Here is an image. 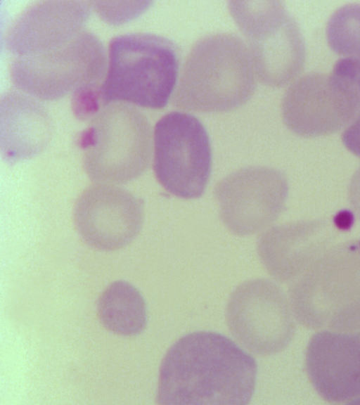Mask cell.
Returning <instances> with one entry per match:
<instances>
[{
    "mask_svg": "<svg viewBox=\"0 0 360 405\" xmlns=\"http://www.w3.org/2000/svg\"><path fill=\"white\" fill-rule=\"evenodd\" d=\"M255 359L226 336L198 331L168 349L160 368V405H245L253 394Z\"/></svg>",
    "mask_w": 360,
    "mask_h": 405,
    "instance_id": "cell-1",
    "label": "cell"
},
{
    "mask_svg": "<svg viewBox=\"0 0 360 405\" xmlns=\"http://www.w3.org/2000/svg\"><path fill=\"white\" fill-rule=\"evenodd\" d=\"M256 77L248 47L241 38L231 33L209 34L192 47L172 103L186 111H229L249 101Z\"/></svg>",
    "mask_w": 360,
    "mask_h": 405,
    "instance_id": "cell-2",
    "label": "cell"
},
{
    "mask_svg": "<svg viewBox=\"0 0 360 405\" xmlns=\"http://www.w3.org/2000/svg\"><path fill=\"white\" fill-rule=\"evenodd\" d=\"M179 60L176 45L164 37L130 33L114 37L101 86L102 105L121 102L164 108L174 91Z\"/></svg>",
    "mask_w": 360,
    "mask_h": 405,
    "instance_id": "cell-3",
    "label": "cell"
},
{
    "mask_svg": "<svg viewBox=\"0 0 360 405\" xmlns=\"http://www.w3.org/2000/svg\"><path fill=\"white\" fill-rule=\"evenodd\" d=\"M90 120L79 144L92 181L123 184L146 170L152 150L151 130L141 111L131 104L110 103Z\"/></svg>",
    "mask_w": 360,
    "mask_h": 405,
    "instance_id": "cell-4",
    "label": "cell"
},
{
    "mask_svg": "<svg viewBox=\"0 0 360 405\" xmlns=\"http://www.w3.org/2000/svg\"><path fill=\"white\" fill-rule=\"evenodd\" d=\"M229 12L248 40L256 76L265 85L283 86L302 71L304 40L294 18L276 0L229 2Z\"/></svg>",
    "mask_w": 360,
    "mask_h": 405,
    "instance_id": "cell-5",
    "label": "cell"
},
{
    "mask_svg": "<svg viewBox=\"0 0 360 405\" xmlns=\"http://www.w3.org/2000/svg\"><path fill=\"white\" fill-rule=\"evenodd\" d=\"M107 64L101 40L84 30L53 49L15 57L10 75L18 90L39 100H55L81 87L101 86Z\"/></svg>",
    "mask_w": 360,
    "mask_h": 405,
    "instance_id": "cell-6",
    "label": "cell"
},
{
    "mask_svg": "<svg viewBox=\"0 0 360 405\" xmlns=\"http://www.w3.org/2000/svg\"><path fill=\"white\" fill-rule=\"evenodd\" d=\"M360 299V239L330 248L291 283L289 302L302 326L320 330Z\"/></svg>",
    "mask_w": 360,
    "mask_h": 405,
    "instance_id": "cell-7",
    "label": "cell"
},
{
    "mask_svg": "<svg viewBox=\"0 0 360 405\" xmlns=\"http://www.w3.org/2000/svg\"><path fill=\"white\" fill-rule=\"evenodd\" d=\"M360 105V91L348 71L336 62L330 75L309 73L286 90L281 113L286 127L302 137H316L346 128Z\"/></svg>",
    "mask_w": 360,
    "mask_h": 405,
    "instance_id": "cell-8",
    "label": "cell"
},
{
    "mask_svg": "<svg viewBox=\"0 0 360 405\" xmlns=\"http://www.w3.org/2000/svg\"><path fill=\"white\" fill-rule=\"evenodd\" d=\"M153 169L162 187L176 197L194 199L205 192L212 150L202 122L185 112L162 117L154 129Z\"/></svg>",
    "mask_w": 360,
    "mask_h": 405,
    "instance_id": "cell-9",
    "label": "cell"
},
{
    "mask_svg": "<svg viewBox=\"0 0 360 405\" xmlns=\"http://www.w3.org/2000/svg\"><path fill=\"white\" fill-rule=\"evenodd\" d=\"M309 340L306 369L316 392L341 403L360 397V299L334 314Z\"/></svg>",
    "mask_w": 360,
    "mask_h": 405,
    "instance_id": "cell-10",
    "label": "cell"
},
{
    "mask_svg": "<svg viewBox=\"0 0 360 405\" xmlns=\"http://www.w3.org/2000/svg\"><path fill=\"white\" fill-rule=\"evenodd\" d=\"M226 318L233 336L258 355L283 351L295 333V316L288 297L275 283L264 278L247 281L233 290Z\"/></svg>",
    "mask_w": 360,
    "mask_h": 405,
    "instance_id": "cell-11",
    "label": "cell"
},
{
    "mask_svg": "<svg viewBox=\"0 0 360 405\" xmlns=\"http://www.w3.org/2000/svg\"><path fill=\"white\" fill-rule=\"evenodd\" d=\"M288 184L280 170L249 167L237 170L215 186L220 218L237 236H249L271 225L285 208Z\"/></svg>",
    "mask_w": 360,
    "mask_h": 405,
    "instance_id": "cell-12",
    "label": "cell"
},
{
    "mask_svg": "<svg viewBox=\"0 0 360 405\" xmlns=\"http://www.w3.org/2000/svg\"><path fill=\"white\" fill-rule=\"evenodd\" d=\"M77 231L91 248L112 251L130 243L143 221V202L127 190L108 184L89 187L76 202Z\"/></svg>",
    "mask_w": 360,
    "mask_h": 405,
    "instance_id": "cell-13",
    "label": "cell"
},
{
    "mask_svg": "<svg viewBox=\"0 0 360 405\" xmlns=\"http://www.w3.org/2000/svg\"><path fill=\"white\" fill-rule=\"evenodd\" d=\"M338 235L336 226L322 219L275 226L259 236L258 255L273 278L292 283L333 246Z\"/></svg>",
    "mask_w": 360,
    "mask_h": 405,
    "instance_id": "cell-14",
    "label": "cell"
},
{
    "mask_svg": "<svg viewBox=\"0 0 360 405\" xmlns=\"http://www.w3.org/2000/svg\"><path fill=\"white\" fill-rule=\"evenodd\" d=\"M92 4L85 1H43L26 7L14 18L4 38L14 57L60 46L84 30Z\"/></svg>",
    "mask_w": 360,
    "mask_h": 405,
    "instance_id": "cell-15",
    "label": "cell"
},
{
    "mask_svg": "<svg viewBox=\"0 0 360 405\" xmlns=\"http://www.w3.org/2000/svg\"><path fill=\"white\" fill-rule=\"evenodd\" d=\"M38 100L18 89L1 96V150L10 162L37 155L49 142L51 117Z\"/></svg>",
    "mask_w": 360,
    "mask_h": 405,
    "instance_id": "cell-16",
    "label": "cell"
},
{
    "mask_svg": "<svg viewBox=\"0 0 360 405\" xmlns=\"http://www.w3.org/2000/svg\"><path fill=\"white\" fill-rule=\"evenodd\" d=\"M98 314L102 324L118 335L139 334L146 326L145 301L131 284L122 281L111 283L98 302Z\"/></svg>",
    "mask_w": 360,
    "mask_h": 405,
    "instance_id": "cell-17",
    "label": "cell"
},
{
    "mask_svg": "<svg viewBox=\"0 0 360 405\" xmlns=\"http://www.w3.org/2000/svg\"><path fill=\"white\" fill-rule=\"evenodd\" d=\"M326 38L335 53L360 65V4H347L333 12L327 23Z\"/></svg>",
    "mask_w": 360,
    "mask_h": 405,
    "instance_id": "cell-18",
    "label": "cell"
},
{
    "mask_svg": "<svg viewBox=\"0 0 360 405\" xmlns=\"http://www.w3.org/2000/svg\"><path fill=\"white\" fill-rule=\"evenodd\" d=\"M150 1H93L92 8L106 22L119 25L141 15Z\"/></svg>",
    "mask_w": 360,
    "mask_h": 405,
    "instance_id": "cell-19",
    "label": "cell"
},
{
    "mask_svg": "<svg viewBox=\"0 0 360 405\" xmlns=\"http://www.w3.org/2000/svg\"><path fill=\"white\" fill-rule=\"evenodd\" d=\"M101 86H88L72 94V108L82 120H91L101 109Z\"/></svg>",
    "mask_w": 360,
    "mask_h": 405,
    "instance_id": "cell-20",
    "label": "cell"
},
{
    "mask_svg": "<svg viewBox=\"0 0 360 405\" xmlns=\"http://www.w3.org/2000/svg\"><path fill=\"white\" fill-rule=\"evenodd\" d=\"M340 60L356 82L360 91V65L350 58H342ZM342 140L350 152L360 158V105L355 117L345 129Z\"/></svg>",
    "mask_w": 360,
    "mask_h": 405,
    "instance_id": "cell-21",
    "label": "cell"
},
{
    "mask_svg": "<svg viewBox=\"0 0 360 405\" xmlns=\"http://www.w3.org/2000/svg\"><path fill=\"white\" fill-rule=\"evenodd\" d=\"M348 199L354 214L360 220V167L349 181Z\"/></svg>",
    "mask_w": 360,
    "mask_h": 405,
    "instance_id": "cell-22",
    "label": "cell"
},
{
    "mask_svg": "<svg viewBox=\"0 0 360 405\" xmlns=\"http://www.w3.org/2000/svg\"><path fill=\"white\" fill-rule=\"evenodd\" d=\"M357 399H360V397H359V398H358Z\"/></svg>",
    "mask_w": 360,
    "mask_h": 405,
    "instance_id": "cell-23",
    "label": "cell"
}]
</instances>
